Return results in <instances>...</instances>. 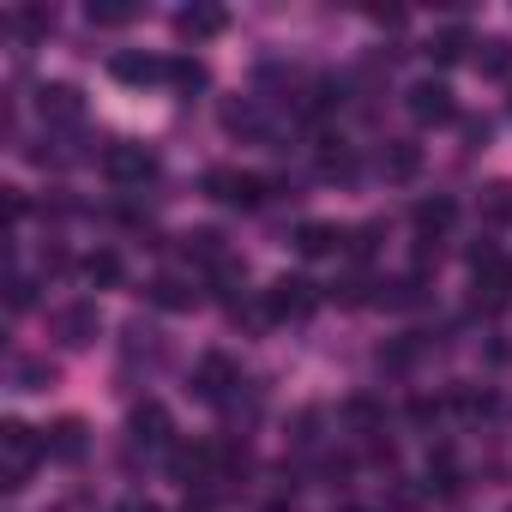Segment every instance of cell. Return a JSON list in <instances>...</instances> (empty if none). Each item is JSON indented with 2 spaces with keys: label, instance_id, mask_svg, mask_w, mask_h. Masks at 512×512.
Segmentation results:
<instances>
[{
  "label": "cell",
  "instance_id": "obj_1",
  "mask_svg": "<svg viewBox=\"0 0 512 512\" xmlns=\"http://www.w3.org/2000/svg\"><path fill=\"white\" fill-rule=\"evenodd\" d=\"M0 458H7V488H25L31 470L49 458V440L25 422H0Z\"/></svg>",
  "mask_w": 512,
  "mask_h": 512
},
{
  "label": "cell",
  "instance_id": "obj_2",
  "mask_svg": "<svg viewBox=\"0 0 512 512\" xmlns=\"http://www.w3.org/2000/svg\"><path fill=\"white\" fill-rule=\"evenodd\" d=\"M272 187H278V181L253 175V169H211V175H205V193H211L217 205H235V211H260V205L272 199Z\"/></svg>",
  "mask_w": 512,
  "mask_h": 512
},
{
  "label": "cell",
  "instance_id": "obj_3",
  "mask_svg": "<svg viewBox=\"0 0 512 512\" xmlns=\"http://www.w3.org/2000/svg\"><path fill=\"white\" fill-rule=\"evenodd\" d=\"M241 386H247V380H241V368H235L223 350H205V356L193 362V398H199V404H235Z\"/></svg>",
  "mask_w": 512,
  "mask_h": 512
},
{
  "label": "cell",
  "instance_id": "obj_4",
  "mask_svg": "<svg viewBox=\"0 0 512 512\" xmlns=\"http://www.w3.org/2000/svg\"><path fill=\"white\" fill-rule=\"evenodd\" d=\"M314 308H320V290H314L308 278H290V272L272 278V290H266V320L284 326V320H308Z\"/></svg>",
  "mask_w": 512,
  "mask_h": 512
},
{
  "label": "cell",
  "instance_id": "obj_5",
  "mask_svg": "<svg viewBox=\"0 0 512 512\" xmlns=\"http://www.w3.org/2000/svg\"><path fill=\"white\" fill-rule=\"evenodd\" d=\"M404 109H410L416 127H446V121H458V103H452V91H446L440 79H416V85L404 91Z\"/></svg>",
  "mask_w": 512,
  "mask_h": 512
},
{
  "label": "cell",
  "instance_id": "obj_6",
  "mask_svg": "<svg viewBox=\"0 0 512 512\" xmlns=\"http://www.w3.org/2000/svg\"><path fill=\"white\" fill-rule=\"evenodd\" d=\"M103 175H109L115 187H145V181H157V157H151L145 145L115 139V145L103 151Z\"/></svg>",
  "mask_w": 512,
  "mask_h": 512
},
{
  "label": "cell",
  "instance_id": "obj_7",
  "mask_svg": "<svg viewBox=\"0 0 512 512\" xmlns=\"http://www.w3.org/2000/svg\"><path fill=\"white\" fill-rule=\"evenodd\" d=\"M127 440L145 446V452H175V422H169V410H163L157 398L133 404V416H127Z\"/></svg>",
  "mask_w": 512,
  "mask_h": 512
},
{
  "label": "cell",
  "instance_id": "obj_8",
  "mask_svg": "<svg viewBox=\"0 0 512 512\" xmlns=\"http://www.w3.org/2000/svg\"><path fill=\"white\" fill-rule=\"evenodd\" d=\"M512 308V260H494L488 272H476V290H470V314L494 320Z\"/></svg>",
  "mask_w": 512,
  "mask_h": 512
},
{
  "label": "cell",
  "instance_id": "obj_9",
  "mask_svg": "<svg viewBox=\"0 0 512 512\" xmlns=\"http://www.w3.org/2000/svg\"><path fill=\"white\" fill-rule=\"evenodd\" d=\"M37 109H43V121H49V127H79V121H85V91L55 79V85H43V91H37Z\"/></svg>",
  "mask_w": 512,
  "mask_h": 512
},
{
  "label": "cell",
  "instance_id": "obj_10",
  "mask_svg": "<svg viewBox=\"0 0 512 512\" xmlns=\"http://www.w3.org/2000/svg\"><path fill=\"white\" fill-rule=\"evenodd\" d=\"M410 223H416V241H446V229L458 223V199L452 193H428V199H416Z\"/></svg>",
  "mask_w": 512,
  "mask_h": 512
},
{
  "label": "cell",
  "instance_id": "obj_11",
  "mask_svg": "<svg viewBox=\"0 0 512 512\" xmlns=\"http://www.w3.org/2000/svg\"><path fill=\"white\" fill-rule=\"evenodd\" d=\"M97 326H103V320H97V302H67V308L55 314V338H61L67 350H85V344L97 338Z\"/></svg>",
  "mask_w": 512,
  "mask_h": 512
},
{
  "label": "cell",
  "instance_id": "obj_12",
  "mask_svg": "<svg viewBox=\"0 0 512 512\" xmlns=\"http://www.w3.org/2000/svg\"><path fill=\"white\" fill-rule=\"evenodd\" d=\"M175 31H181L187 43H211V37L229 31V13L211 7V0H199V7H181V13H175Z\"/></svg>",
  "mask_w": 512,
  "mask_h": 512
},
{
  "label": "cell",
  "instance_id": "obj_13",
  "mask_svg": "<svg viewBox=\"0 0 512 512\" xmlns=\"http://www.w3.org/2000/svg\"><path fill=\"white\" fill-rule=\"evenodd\" d=\"M344 235H350V229L308 217V223H296V253H302V260H326V253H338V247H344Z\"/></svg>",
  "mask_w": 512,
  "mask_h": 512
},
{
  "label": "cell",
  "instance_id": "obj_14",
  "mask_svg": "<svg viewBox=\"0 0 512 512\" xmlns=\"http://www.w3.org/2000/svg\"><path fill=\"white\" fill-rule=\"evenodd\" d=\"M181 253H187L199 272L229 266V247H223V235H217V229H187V235H181Z\"/></svg>",
  "mask_w": 512,
  "mask_h": 512
},
{
  "label": "cell",
  "instance_id": "obj_15",
  "mask_svg": "<svg viewBox=\"0 0 512 512\" xmlns=\"http://www.w3.org/2000/svg\"><path fill=\"white\" fill-rule=\"evenodd\" d=\"M380 175H386V181H416V175H422V145H410V139H386V151H380Z\"/></svg>",
  "mask_w": 512,
  "mask_h": 512
},
{
  "label": "cell",
  "instance_id": "obj_16",
  "mask_svg": "<svg viewBox=\"0 0 512 512\" xmlns=\"http://www.w3.org/2000/svg\"><path fill=\"white\" fill-rule=\"evenodd\" d=\"M145 302H157V308H169V314H187V308L199 302V284H187V278H151V284H145Z\"/></svg>",
  "mask_w": 512,
  "mask_h": 512
},
{
  "label": "cell",
  "instance_id": "obj_17",
  "mask_svg": "<svg viewBox=\"0 0 512 512\" xmlns=\"http://www.w3.org/2000/svg\"><path fill=\"white\" fill-rule=\"evenodd\" d=\"M109 73L121 85H151V79H169V61H157V55H115Z\"/></svg>",
  "mask_w": 512,
  "mask_h": 512
},
{
  "label": "cell",
  "instance_id": "obj_18",
  "mask_svg": "<svg viewBox=\"0 0 512 512\" xmlns=\"http://www.w3.org/2000/svg\"><path fill=\"white\" fill-rule=\"evenodd\" d=\"M314 169H320L326 181H350V175H356V151H350L344 139H320V145H314Z\"/></svg>",
  "mask_w": 512,
  "mask_h": 512
},
{
  "label": "cell",
  "instance_id": "obj_19",
  "mask_svg": "<svg viewBox=\"0 0 512 512\" xmlns=\"http://www.w3.org/2000/svg\"><path fill=\"white\" fill-rule=\"evenodd\" d=\"M422 284H428V272H404V278H392V284H380V308H392V314H404V308H422Z\"/></svg>",
  "mask_w": 512,
  "mask_h": 512
},
{
  "label": "cell",
  "instance_id": "obj_20",
  "mask_svg": "<svg viewBox=\"0 0 512 512\" xmlns=\"http://www.w3.org/2000/svg\"><path fill=\"white\" fill-rule=\"evenodd\" d=\"M49 458H61V464H79L85 458V422L79 416H67V422L49 428Z\"/></svg>",
  "mask_w": 512,
  "mask_h": 512
},
{
  "label": "cell",
  "instance_id": "obj_21",
  "mask_svg": "<svg viewBox=\"0 0 512 512\" xmlns=\"http://www.w3.org/2000/svg\"><path fill=\"white\" fill-rule=\"evenodd\" d=\"M223 127L241 133V139H266V115H260V103H247V97L223 109Z\"/></svg>",
  "mask_w": 512,
  "mask_h": 512
},
{
  "label": "cell",
  "instance_id": "obj_22",
  "mask_svg": "<svg viewBox=\"0 0 512 512\" xmlns=\"http://www.w3.org/2000/svg\"><path fill=\"white\" fill-rule=\"evenodd\" d=\"M85 19H91V25H103V31H121V25H133V19H139V7H133V0H91Z\"/></svg>",
  "mask_w": 512,
  "mask_h": 512
},
{
  "label": "cell",
  "instance_id": "obj_23",
  "mask_svg": "<svg viewBox=\"0 0 512 512\" xmlns=\"http://www.w3.org/2000/svg\"><path fill=\"white\" fill-rule=\"evenodd\" d=\"M79 272H85L97 290H109V284H121V253L97 247V253H85V260H79Z\"/></svg>",
  "mask_w": 512,
  "mask_h": 512
},
{
  "label": "cell",
  "instance_id": "obj_24",
  "mask_svg": "<svg viewBox=\"0 0 512 512\" xmlns=\"http://www.w3.org/2000/svg\"><path fill=\"white\" fill-rule=\"evenodd\" d=\"M464 49H470V31H464V25H446V31L428 37V61H440V67H452Z\"/></svg>",
  "mask_w": 512,
  "mask_h": 512
},
{
  "label": "cell",
  "instance_id": "obj_25",
  "mask_svg": "<svg viewBox=\"0 0 512 512\" xmlns=\"http://www.w3.org/2000/svg\"><path fill=\"white\" fill-rule=\"evenodd\" d=\"M476 73H482V79H506V73H512V43H500V37L476 43Z\"/></svg>",
  "mask_w": 512,
  "mask_h": 512
},
{
  "label": "cell",
  "instance_id": "obj_26",
  "mask_svg": "<svg viewBox=\"0 0 512 512\" xmlns=\"http://www.w3.org/2000/svg\"><path fill=\"white\" fill-rule=\"evenodd\" d=\"M13 380H19V392H49V386H55V362H49V356H25V362L13 368Z\"/></svg>",
  "mask_w": 512,
  "mask_h": 512
},
{
  "label": "cell",
  "instance_id": "obj_27",
  "mask_svg": "<svg viewBox=\"0 0 512 512\" xmlns=\"http://www.w3.org/2000/svg\"><path fill=\"white\" fill-rule=\"evenodd\" d=\"M416 356H422V344H416V338H392V344L380 350V374H410V368H416Z\"/></svg>",
  "mask_w": 512,
  "mask_h": 512
},
{
  "label": "cell",
  "instance_id": "obj_28",
  "mask_svg": "<svg viewBox=\"0 0 512 512\" xmlns=\"http://www.w3.org/2000/svg\"><path fill=\"white\" fill-rule=\"evenodd\" d=\"M169 85H175V91H187V97H193V91H205V61L175 55V61H169Z\"/></svg>",
  "mask_w": 512,
  "mask_h": 512
},
{
  "label": "cell",
  "instance_id": "obj_29",
  "mask_svg": "<svg viewBox=\"0 0 512 512\" xmlns=\"http://www.w3.org/2000/svg\"><path fill=\"white\" fill-rule=\"evenodd\" d=\"M7 31H19V37H49V31H55V13H43V7H19V13L7 19Z\"/></svg>",
  "mask_w": 512,
  "mask_h": 512
},
{
  "label": "cell",
  "instance_id": "obj_30",
  "mask_svg": "<svg viewBox=\"0 0 512 512\" xmlns=\"http://www.w3.org/2000/svg\"><path fill=\"white\" fill-rule=\"evenodd\" d=\"M344 422L362 428V434H374V428L386 422V410H380V398H350V404H344Z\"/></svg>",
  "mask_w": 512,
  "mask_h": 512
},
{
  "label": "cell",
  "instance_id": "obj_31",
  "mask_svg": "<svg viewBox=\"0 0 512 512\" xmlns=\"http://www.w3.org/2000/svg\"><path fill=\"white\" fill-rule=\"evenodd\" d=\"M452 404H458L464 416H494V392H470V386H458Z\"/></svg>",
  "mask_w": 512,
  "mask_h": 512
},
{
  "label": "cell",
  "instance_id": "obj_32",
  "mask_svg": "<svg viewBox=\"0 0 512 512\" xmlns=\"http://www.w3.org/2000/svg\"><path fill=\"white\" fill-rule=\"evenodd\" d=\"M482 217H488V223H506V217H512V187H488Z\"/></svg>",
  "mask_w": 512,
  "mask_h": 512
},
{
  "label": "cell",
  "instance_id": "obj_33",
  "mask_svg": "<svg viewBox=\"0 0 512 512\" xmlns=\"http://www.w3.org/2000/svg\"><path fill=\"white\" fill-rule=\"evenodd\" d=\"M31 302H37V284H31V278H13V284H7V308H13V314H25Z\"/></svg>",
  "mask_w": 512,
  "mask_h": 512
},
{
  "label": "cell",
  "instance_id": "obj_34",
  "mask_svg": "<svg viewBox=\"0 0 512 512\" xmlns=\"http://www.w3.org/2000/svg\"><path fill=\"white\" fill-rule=\"evenodd\" d=\"M446 404H452V398H410V416H416V422H440Z\"/></svg>",
  "mask_w": 512,
  "mask_h": 512
},
{
  "label": "cell",
  "instance_id": "obj_35",
  "mask_svg": "<svg viewBox=\"0 0 512 512\" xmlns=\"http://www.w3.org/2000/svg\"><path fill=\"white\" fill-rule=\"evenodd\" d=\"M181 512H217V494H211V488H187Z\"/></svg>",
  "mask_w": 512,
  "mask_h": 512
},
{
  "label": "cell",
  "instance_id": "obj_36",
  "mask_svg": "<svg viewBox=\"0 0 512 512\" xmlns=\"http://www.w3.org/2000/svg\"><path fill=\"white\" fill-rule=\"evenodd\" d=\"M25 217H31V199L19 187H7V223H25Z\"/></svg>",
  "mask_w": 512,
  "mask_h": 512
},
{
  "label": "cell",
  "instance_id": "obj_37",
  "mask_svg": "<svg viewBox=\"0 0 512 512\" xmlns=\"http://www.w3.org/2000/svg\"><path fill=\"white\" fill-rule=\"evenodd\" d=\"M121 512H163V506H157V500H127Z\"/></svg>",
  "mask_w": 512,
  "mask_h": 512
},
{
  "label": "cell",
  "instance_id": "obj_38",
  "mask_svg": "<svg viewBox=\"0 0 512 512\" xmlns=\"http://www.w3.org/2000/svg\"><path fill=\"white\" fill-rule=\"evenodd\" d=\"M344 512H368V506H344Z\"/></svg>",
  "mask_w": 512,
  "mask_h": 512
}]
</instances>
